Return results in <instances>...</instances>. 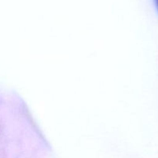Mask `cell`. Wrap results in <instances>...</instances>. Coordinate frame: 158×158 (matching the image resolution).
<instances>
[{
    "mask_svg": "<svg viewBox=\"0 0 158 158\" xmlns=\"http://www.w3.org/2000/svg\"><path fill=\"white\" fill-rule=\"evenodd\" d=\"M157 4H158V0H157Z\"/></svg>",
    "mask_w": 158,
    "mask_h": 158,
    "instance_id": "1",
    "label": "cell"
}]
</instances>
